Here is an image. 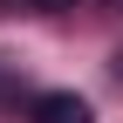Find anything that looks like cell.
<instances>
[{"instance_id":"7a4b0ae2","label":"cell","mask_w":123,"mask_h":123,"mask_svg":"<svg viewBox=\"0 0 123 123\" xmlns=\"http://www.w3.org/2000/svg\"><path fill=\"white\" fill-rule=\"evenodd\" d=\"M34 7H48V14H62V7H75V0H34Z\"/></svg>"},{"instance_id":"6da1fadb","label":"cell","mask_w":123,"mask_h":123,"mask_svg":"<svg viewBox=\"0 0 123 123\" xmlns=\"http://www.w3.org/2000/svg\"><path fill=\"white\" fill-rule=\"evenodd\" d=\"M27 123H96V110H89L75 89H48V96H34V116Z\"/></svg>"}]
</instances>
